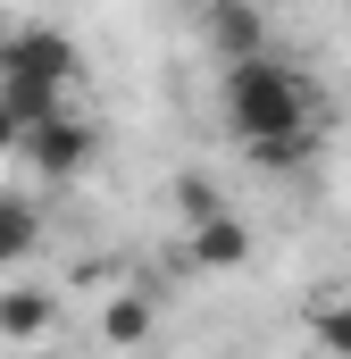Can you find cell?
I'll use <instances>...</instances> for the list:
<instances>
[{
    "label": "cell",
    "instance_id": "obj_1",
    "mask_svg": "<svg viewBox=\"0 0 351 359\" xmlns=\"http://www.w3.org/2000/svg\"><path fill=\"white\" fill-rule=\"evenodd\" d=\"M226 134L260 168H293L318 142V84L293 59H276V50L226 59Z\"/></svg>",
    "mask_w": 351,
    "mask_h": 359
},
{
    "label": "cell",
    "instance_id": "obj_2",
    "mask_svg": "<svg viewBox=\"0 0 351 359\" xmlns=\"http://www.w3.org/2000/svg\"><path fill=\"white\" fill-rule=\"evenodd\" d=\"M76 76H84V59H76L67 34H51V25H8V34H0V100H8L25 126L76 109V100H67Z\"/></svg>",
    "mask_w": 351,
    "mask_h": 359
},
{
    "label": "cell",
    "instance_id": "obj_3",
    "mask_svg": "<svg viewBox=\"0 0 351 359\" xmlns=\"http://www.w3.org/2000/svg\"><path fill=\"white\" fill-rule=\"evenodd\" d=\"M184 243H192V259L201 268H243V251H251V234H243V217L234 209H218L201 184H184Z\"/></svg>",
    "mask_w": 351,
    "mask_h": 359
},
{
    "label": "cell",
    "instance_id": "obj_4",
    "mask_svg": "<svg viewBox=\"0 0 351 359\" xmlns=\"http://www.w3.org/2000/svg\"><path fill=\"white\" fill-rule=\"evenodd\" d=\"M92 151H100V134H92V117H76V109H59V117L25 126V142H17V159H25V168H42V176H84Z\"/></svg>",
    "mask_w": 351,
    "mask_h": 359
},
{
    "label": "cell",
    "instance_id": "obj_5",
    "mask_svg": "<svg viewBox=\"0 0 351 359\" xmlns=\"http://www.w3.org/2000/svg\"><path fill=\"white\" fill-rule=\"evenodd\" d=\"M0 334H8V343H42V334H51V292H34V284L0 292Z\"/></svg>",
    "mask_w": 351,
    "mask_h": 359
},
{
    "label": "cell",
    "instance_id": "obj_6",
    "mask_svg": "<svg viewBox=\"0 0 351 359\" xmlns=\"http://www.w3.org/2000/svg\"><path fill=\"white\" fill-rule=\"evenodd\" d=\"M34 243H42V217H34V201L0 192V268H25V259H34Z\"/></svg>",
    "mask_w": 351,
    "mask_h": 359
},
{
    "label": "cell",
    "instance_id": "obj_7",
    "mask_svg": "<svg viewBox=\"0 0 351 359\" xmlns=\"http://www.w3.org/2000/svg\"><path fill=\"white\" fill-rule=\"evenodd\" d=\"M310 343L326 359H351V292H326V301H310Z\"/></svg>",
    "mask_w": 351,
    "mask_h": 359
},
{
    "label": "cell",
    "instance_id": "obj_8",
    "mask_svg": "<svg viewBox=\"0 0 351 359\" xmlns=\"http://www.w3.org/2000/svg\"><path fill=\"white\" fill-rule=\"evenodd\" d=\"M143 326H151V309H143V301H117V309H109V334H117V343H134Z\"/></svg>",
    "mask_w": 351,
    "mask_h": 359
},
{
    "label": "cell",
    "instance_id": "obj_9",
    "mask_svg": "<svg viewBox=\"0 0 351 359\" xmlns=\"http://www.w3.org/2000/svg\"><path fill=\"white\" fill-rule=\"evenodd\" d=\"M17 142H25V117H17V109H8V100H0V151H8V159H17Z\"/></svg>",
    "mask_w": 351,
    "mask_h": 359
}]
</instances>
